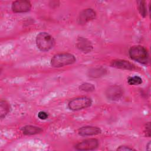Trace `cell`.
I'll use <instances>...</instances> for the list:
<instances>
[{
  "label": "cell",
  "instance_id": "5",
  "mask_svg": "<svg viewBox=\"0 0 151 151\" xmlns=\"http://www.w3.org/2000/svg\"><path fill=\"white\" fill-rule=\"evenodd\" d=\"M99 140L94 138L87 139L77 143L75 149L78 150H92L98 147Z\"/></svg>",
  "mask_w": 151,
  "mask_h": 151
},
{
  "label": "cell",
  "instance_id": "19",
  "mask_svg": "<svg viewBox=\"0 0 151 151\" xmlns=\"http://www.w3.org/2000/svg\"><path fill=\"white\" fill-rule=\"evenodd\" d=\"M38 117L41 120H46L48 117V114L44 111H40L38 113Z\"/></svg>",
  "mask_w": 151,
  "mask_h": 151
},
{
  "label": "cell",
  "instance_id": "13",
  "mask_svg": "<svg viewBox=\"0 0 151 151\" xmlns=\"http://www.w3.org/2000/svg\"><path fill=\"white\" fill-rule=\"evenodd\" d=\"M10 105L6 100H1L0 101V117L1 119L5 117L10 111Z\"/></svg>",
  "mask_w": 151,
  "mask_h": 151
},
{
  "label": "cell",
  "instance_id": "15",
  "mask_svg": "<svg viewBox=\"0 0 151 151\" xmlns=\"http://www.w3.org/2000/svg\"><path fill=\"white\" fill-rule=\"evenodd\" d=\"M138 9L140 15L143 17H145L147 15V8L146 2L144 1H138Z\"/></svg>",
  "mask_w": 151,
  "mask_h": 151
},
{
  "label": "cell",
  "instance_id": "8",
  "mask_svg": "<svg viewBox=\"0 0 151 151\" xmlns=\"http://www.w3.org/2000/svg\"><path fill=\"white\" fill-rule=\"evenodd\" d=\"M96 13L91 8L83 9L79 14L77 18V23L80 25H84L96 18Z\"/></svg>",
  "mask_w": 151,
  "mask_h": 151
},
{
  "label": "cell",
  "instance_id": "9",
  "mask_svg": "<svg viewBox=\"0 0 151 151\" xmlns=\"http://www.w3.org/2000/svg\"><path fill=\"white\" fill-rule=\"evenodd\" d=\"M101 129L96 126H86L80 127L78 130V133L80 136H89L97 135L101 133Z\"/></svg>",
  "mask_w": 151,
  "mask_h": 151
},
{
  "label": "cell",
  "instance_id": "16",
  "mask_svg": "<svg viewBox=\"0 0 151 151\" xmlns=\"http://www.w3.org/2000/svg\"><path fill=\"white\" fill-rule=\"evenodd\" d=\"M127 83L129 85H139L142 83V79L139 76L129 77L127 78Z\"/></svg>",
  "mask_w": 151,
  "mask_h": 151
},
{
  "label": "cell",
  "instance_id": "2",
  "mask_svg": "<svg viewBox=\"0 0 151 151\" xmlns=\"http://www.w3.org/2000/svg\"><path fill=\"white\" fill-rule=\"evenodd\" d=\"M36 45L37 48L41 51H48L55 45L54 38L48 32H41L36 37Z\"/></svg>",
  "mask_w": 151,
  "mask_h": 151
},
{
  "label": "cell",
  "instance_id": "21",
  "mask_svg": "<svg viewBox=\"0 0 151 151\" xmlns=\"http://www.w3.org/2000/svg\"><path fill=\"white\" fill-rule=\"evenodd\" d=\"M57 1H55V2L52 1V2H51V3H52V5H51L52 7H54V6H57V5H57Z\"/></svg>",
  "mask_w": 151,
  "mask_h": 151
},
{
  "label": "cell",
  "instance_id": "6",
  "mask_svg": "<svg viewBox=\"0 0 151 151\" xmlns=\"http://www.w3.org/2000/svg\"><path fill=\"white\" fill-rule=\"evenodd\" d=\"M31 4L29 1L18 0L12 2L11 5L12 11L14 13H24L30 11Z\"/></svg>",
  "mask_w": 151,
  "mask_h": 151
},
{
  "label": "cell",
  "instance_id": "17",
  "mask_svg": "<svg viewBox=\"0 0 151 151\" xmlns=\"http://www.w3.org/2000/svg\"><path fill=\"white\" fill-rule=\"evenodd\" d=\"M80 89L82 91H86V92H91L94 90L95 87L93 84L89 83H84L81 84L80 87Z\"/></svg>",
  "mask_w": 151,
  "mask_h": 151
},
{
  "label": "cell",
  "instance_id": "4",
  "mask_svg": "<svg viewBox=\"0 0 151 151\" xmlns=\"http://www.w3.org/2000/svg\"><path fill=\"white\" fill-rule=\"evenodd\" d=\"M92 104V100L88 97H78L71 100L68 104V108L73 111L86 109Z\"/></svg>",
  "mask_w": 151,
  "mask_h": 151
},
{
  "label": "cell",
  "instance_id": "14",
  "mask_svg": "<svg viewBox=\"0 0 151 151\" xmlns=\"http://www.w3.org/2000/svg\"><path fill=\"white\" fill-rule=\"evenodd\" d=\"M105 73H106V70L104 68H93V70L89 71V75H90L89 76L94 78L99 77L104 75Z\"/></svg>",
  "mask_w": 151,
  "mask_h": 151
},
{
  "label": "cell",
  "instance_id": "1",
  "mask_svg": "<svg viewBox=\"0 0 151 151\" xmlns=\"http://www.w3.org/2000/svg\"><path fill=\"white\" fill-rule=\"evenodd\" d=\"M130 58L142 64H147L149 62V55L147 49L142 45L132 47L129 50Z\"/></svg>",
  "mask_w": 151,
  "mask_h": 151
},
{
  "label": "cell",
  "instance_id": "18",
  "mask_svg": "<svg viewBox=\"0 0 151 151\" xmlns=\"http://www.w3.org/2000/svg\"><path fill=\"white\" fill-rule=\"evenodd\" d=\"M151 130H150V123L147 122L146 123L145 126V129H144V133L145 134V136L146 137H150L151 133H150Z\"/></svg>",
  "mask_w": 151,
  "mask_h": 151
},
{
  "label": "cell",
  "instance_id": "20",
  "mask_svg": "<svg viewBox=\"0 0 151 151\" xmlns=\"http://www.w3.org/2000/svg\"><path fill=\"white\" fill-rule=\"evenodd\" d=\"M117 150H120V151H127V150H135L134 149L130 147V146H120L119 147H117Z\"/></svg>",
  "mask_w": 151,
  "mask_h": 151
},
{
  "label": "cell",
  "instance_id": "11",
  "mask_svg": "<svg viewBox=\"0 0 151 151\" xmlns=\"http://www.w3.org/2000/svg\"><path fill=\"white\" fill-rule=\"evenodd\" d=\"M111 66L116 68L132 70L135 68V66L128 61L124 60H114L111 62Z\"/></svg>",
  "mask_w": 151,
  "mask_h": 151
},
{
  "label": "cell",
  "instance_id": "10",
  "mask_svg": "<svg viewBox=\"0 0 151 151\" xmlns=\"http://www.w3.org/2000/svg\"><path fill=\"white\" fill-rule=\"evenodd\" d=\"M77 48L84 52H90L93 50V45L90 41L84 37H78L77 40Z\"/></svg>",
  "mask_w": 151,
  "mask_h": 151
},
{
  "label": "cell",
  "instance_id": "3",
  "mask_svg": "<svg viewBox=\"0 0 151 151\" xmlns=\"http://www.w3.org/2000/svg\"><path fill=\"white\" fill-rule=\"evenodd\" d=\"M76 58L74 55L70 53L63 52L54 55L51 59L50 64L52 67L59 68L74 63Z\"/></svg>",
  "mask_w": 151,
  "mask_h": 151
},
{
  "label": "cell",
  "instance_id": "7",
  "mask_svg": "<svg viewBox=\"0 0 151 151\" xmlns=\"http://www.w3.org/2000/svg\"><path fill=\"white\" fill-rule=\"evenodd\" d=\"M123 94V88L117 85H113L107 88L106 91L107 98L110 100L116 101L119 100Z\"/></svg>",
  "mask_w": 151,
  "mask_h": 151
},
{
  "label": "cell",
  "instance_id": "12",
  "mask_svg": "<svg viewBox=\"0 0 151 151\" xmlns=\"http://www.w3.org/2000/svg\"><path fill=\"white\" fill-rule=\"evenodd\" d=\"M42 129L38 126L27 125L22 128V132L25 135H34L41 133Z\"/></svg>",
  "mask_w": 151,
  "mask_h": 151
}]
</instances>
